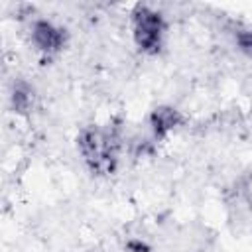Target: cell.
<instances>
[{
	"label": "cell",
	"instance_id": "2",
	"mask_svg": "<svg viewBox=\"0 0 252 252\" xmlns=\"http://www.w3.org/2000/svg\"><path fill=\"white\" fill-rule=\"evenodd\" d=\"M165 24L159 12L146 4H138L132 12V35L136 45L146 53H158L163 43Z\"/></svg>",
	"mask_w": 252,
	"mask_h": 252
},
{
	"label": "cell",
	"instance_id": "5",
	"mask_svg": "<svg viewBox=\"0 0 252 252\" xmlns=\"http://www.w3.org/2000/svg\"><path fill=\"white\" fill-rule=\"evenodd\" d=\"M12 106L20 114H26V112L32 110V106H33V91L30 89V85H26V83H16L14 85Z\"/></svg>",
	"mask_w": 252,
	"mask_h": 252
},
{
	"label": "cell",
	"instance_id": "1",
	"mask_svg": "<svg viewBox=\"0 0 252 252\" xmlns=\"http://www.w3.org/2000/svg\"><path fill=\"white\" fill-rule=\"evenodd\" d=\"M118 146L120 140L112 130H104L98 126L85 128L79 136V150L85 158L87 165L98 173L106 175L114 171L118 159Z\"/></svg>",
	"mask_w": 252,
	"mask_h": 252
},
{
	"label": "cell",
	"instance_id": "3",
	"mask_svg": "<svg viewBox=\"0 0 252 252\" xmlns=\"http://www.w3.org/2000/svg\"><path fill=\"white\" fill-rule=\"evenodd\" d=\"M32 43L43 55H55L65 43V33L49 20H35L32 24Z\"/></svg>",
	"mask_w": 252,
	"mask_h": 252
},
{
	"label": "cell",
	"instance_id": "4",
	"mask_svg": "<svg viewBox=\"0 0 252 252\" xmlns=\"http://www.w3.org/2000/svg\"><path fill=\"white\" fill-rule=\"evenodd\" d=\"M181 122V114L171 106H159L150 114V128L154 138H163L175 130Z\"/></svg>",
	"mask_w": 252,
	"mask_h": 252
},
{
	"label": "cell",
	"instance_id": "6",
	"mask_svg": "<svg viewBox=\"0 0 252 252\" xmlns=\"http://www.w3.org/2000/svg\"><path fill=\"white\" fill-rule=\"evenodd\" d=\"M234 41H236L238 49L252 59V30L250 28H236L234 30Z\"/></svg>",
	"mask_w": 252,
	"mask_h": 252
}]
</instances>
